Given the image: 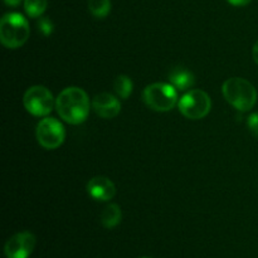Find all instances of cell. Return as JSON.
Here are the masks:
<instances>
[{"label":"cell","mask_w":258,"mask_h":258,"mask_svg":"<svg viewBox=\"0 0 258 258\" xmlns=\"http://www.w3.org/2000/svg\"><path fill=\"white\" fill-rule=\"evenodd\" d=\"M4 3L8 7H18L22 3V0H4Z\"/></svg>","instance_id":"20"},{"label":"cell","mask_w":258,"mask_h":258,"mask_svg":"<svg viewBox=\"0 0 258 258\" xmlns=\"http://www.w3.org/2000/svg\"><path fill=\"white\" fill-rule=\"evenodd\" d=\"M178 107L181 115L186 118L201 120L211 112L212 100L206 91L191 90L181 96Z\"/></svg>","instance_id":"5"},{"label":"cell","mask_w":258,"mask_h":258,"mask_svg":"<svg viewBox=\"0 0 258 258\" xmlns=\"http://www.w3.org/2000/svg\"><path fill=\"white\" fill-rule=\"evenodd\" d=\"M252 55H253L254 62H256L258 64V40L256 43H254L253 48H252Z\"/></svg>","instance_id":"19"},{"label":"cell","mask_w":258,"mask_h":258,"mask_svg":"<svg viewBox=\"0 0 258 258\" xmlns=\"http://www.w3.org/2000/svg\"><path fill=\"white\" fill-rule=\"evenodd\" d=\"M48 0H24L25 13L30 18L42 17L43 13L47 10Z\"/></svg>","instance_id":"15"},{"label":"cell","mask_w":258,"mask_h":258,"mask_svg":"<svg viewBox=\"0 0 258 258\" xmlns=\"http://www.w3.org/2000/svg\"><path fill=\"white\" fill-rule=\"evenodd\" d=\"M29 34V23L20 13H8L0 20V40L9 49L24 45Z\"/></svg>","instance_id":"3"},{"label":"cell","mask_w":258,"mask_h":258,"mask_svg":"<svg viewBox=\"0 0 258 258\" xmlns=\"http://www.w3.org/2000/svg\"><path fill=\"white\" fill-rule=\"evenodd\" d=\"M169 81L179 91H186L193 87L196 77L189 70L184 67H175L169 73Z\"/></svg>","instance_id":"11"},{"label":"cell","mask_w":258,"mask_h":258,"mask_svg":"<svg viewBox=\"0 0 258 258\" xmlns=\"http://www.w3.org/2000/svg\"><path fill=\"white\" fill-rule=\"evenodd\" d=\"M87 191L97 202H108L115 197L116 186L107 176H95L87 183Z\"/></svg>","instance_id":"10"},{"label":"cell","mask_w":258,"mask_h":258,"mask_svg":"<svg viewBox=\"0 0 258 258\" xmlns=\"http://www.w3.org/2000/svg\"><path fill=\"white\" fill-rule=\"evenodd\" d=\"M144 102L154 111L168 112L179 102L176 88L171 83L156 82L146 86L143 92Z\"/></svg>","instance_id":"4"},{"label":"cell","mask_w":258,"mask_h":258,"mask_svg":"<svg viewBox=\"0 0 258 258\" xmlns=\"http://www.w3.org/2000/svg\"><path fill=\"white\" fill-rule=\"evenodd\" d=\"M247 126H248L249 131H251L256 138H258V113H252V115H249L248 120H247Z\"/></svg>","instance_id":"17"},{"label":"cell","mask_w":258,"mask_h":258,"mask_svg":"<svg viewBox=\"0 0 258 258\" xmlns=\"http://www.w3.org/2000/svg\"><path fill=\"white\" fill-rule=\"evenodd\" d=\"M88 9L93 17L102 19L108 15L111 10L110 0H88Z\"/></svg>","instance_id":"14"},{"label":"cell","mask_w":258,"mask_h":258,"mask_svg":"<svg viewBox=\"0 0 258 258\" xmlns=\"http://www.w3.org/2000/svg\"><path fill=\"white\" fill-rule=\"evenodd\" d=\"M92 108L100 117L113 118L120 113L121 103L118 98L111 93L102 92L93 97Z\"/></svg>","instance_id":"9"},{"label":"cell","mask_w":258,"mask_h":258,"mask_svg":"<svg viewBox=\"0 0 258 258\" xmlns=\"http://www.w3.org/2000/svg\"><path fill=\"white\" fill-rule=\"evenodd\" d=\"M143 258H149V257H143Z\"/></svg>","instance_id":"21"},{"label":"cell","mask_w":258,"mask_h":258,"mask_svg":"<svg viewBox=\"0 0 258 258\" xmlns=\"http://www.w3.org/2000/svg\"><path fill=\"white\" fill-rule=\"evenodd\" d=\"M37 140L40 146L47 150H54L59 148L66 139L64 126L54 117H44L38 122Z\"/></svg>","instance_id":"7"},{"label":"cell","mask_w":258,"mask_h":258,"mask_svg":"<svg viewBox=\"0 0 258 258\" xmlns=\"http://www.w3.org/2000/svg\"><path fill=\"white\" fill-rule=\"evenodd\" d=\"M58 115L71 125H80L87 120L91 110V102L85 90L80 87H67L58 95L55 100Z\"/></svg>","instance_id":"1"},{"label":"cell","mask_w":258,"mask_h":258,"mask_svg":"<svg viewBox=\"0 0 258 258\" xmlns=\"http://www.w3.org/2000/svg\"><path fill=\"white\" fill-rule=\"evenodd\" d=\"M121 219H122V212L115 203L108 204L101 213V223L105 228H113L120 223Z\"/></svg>","instance_id":"12"},{"label":"cell","mask_w":258,"mask_h":258,"mask_svg":"<svg viewBox=\"0 0 258 258\" xmlns=\"http://www.w3.org/2000/svg\"><path fill=\"white\" fill-rule=\"evenodd\" d=\"M227 2L234 7H244V5H248L252 0H227Z\"/></svg>","instance_id":"18"},{"label":"cell","mask_w":258,"mask_h":258,"mask_svg":"<svg viewBox=\"0 0 258 258\" xmlns=\"http://www.w3.org/2000/svg\"><path fill=\"white\" fill-rule=\"evenodd\" d=\"M35 236L32 232H20L7 241L4 252L7 258H28L35 247Z\"/></svg>","instance_id":"8"},{"label":"cell","mask_w":258,"mask_h":258,"mask_svg":"<svg viewBox=\"0 0 258 258\" xmlns=\"http://www.w3.org/2000/svg\"><path fill=\"white\" fill-rule=\"evenodd\" d=\"M38 28H39L40 32L47 37V35L52 34L53 32V23L49 18H40L39 22H38Z\"/></svg>","instance_id":"16"},{"label":"cell","mask_w":258,"mask_h":258,"mask_svg":"<svg viewBox=\"0 0 258 258\" xmlns=\"http://www.w3.org/2000/svg\"><path fill=\"white\" fill-rule=\"evenodd\" d=\"M134 88V83L131 78L126 75H120L113 81V90L116 95L122 100H127L128 96L131 95Z\"/></svg>","instance_id":"13"},{"label":"cell","mask_w":258,"mask_h":258,"mask_svg":"<svg viewBox=\"0 0 258 258\" xmlns=\"http://www.w3.org/2000/svg\"><path fill=\"white\" fill-rule=\"evenodd\" d=\"M222 93L229 105L238 111H249L257 101V91L249 81L241 77L228 78L222 86Z\"/></svg>","instance_id":"2"},{"label":"cell","mask_w":258,"mask_h":258,"mask_svg":"<svg viewBox=\"0 0 258 258\" xmlns=\"http://www.w3.org/2000/svg\"><path fill=\"white\" fill-rule=\"evenodd\" d=\"M23 103L25 110L32 115L42 117L49 115L54 106V98L52 92L44 86H32L25 91L23 96Z\"/></svg>","instance_id":"6"}]
</instances>
